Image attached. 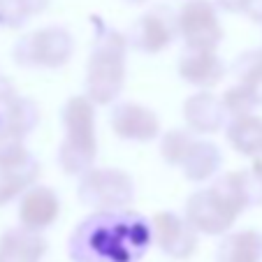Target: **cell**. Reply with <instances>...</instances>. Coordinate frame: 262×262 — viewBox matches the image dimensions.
Here are the masks:
<instances>
[{"label": "cell", "instance_id": "52a82bcc", "mask_svg": "<svg viewBox=\"0 0 262 262\" xmlns=\"http://www.w3.org/2000/svg\"><path fill=\"white\" fill-rule=\"evenodd\" d=\"M237 213L223 202L211 188L195 190L186 200V221L207 237H223L237 223Z\"/></svg>", "mask_w": 262, "mask_h": 262}, {"label": "cell", "instance_id": "cb8c5ba5", "mask_svg": "<svg viewBox=\"0 0 262 262\" xmlns=\"http://www.w3.org/2000/svg\"><path fill=\"white\" fill-rule=\"evenodd\" d=\"M28 151H26L24 137L10 130H0V167H7V165H16L21 160L28 158Z\"/></svg>", "mask_w": 262, "mask_h": 262}, {"label": "cell", "instance_id": "ba28073f", "mask_svg": "<svg viewBox=\"0 0 262 262\" xmlns=\"http://www.w3.org/2000/svg\"><path fill=\"white\" fill-rule=\"evenodd\" d=\"M154 228V244L172 260H188L198 251L200 232L174 211H158L151 218Z\"/></svg>", "mask_w": 262, "mask_h": 262}, {"label": "cell", "instance_id": "484cf974", "mask_svg": "<svg viewBox=\"0 0 262 262\" xmlns=\"http://www.w3.org/2000/svg\"><path fill=\"white\" fill-rule=\"evenodd\" d=\"M30 16L33 14L24 0H0V26L3 28H21Z\"/></svg>", "mask_w": 262, "mask_h": 262}, {"label": "cell", "instance_id": "5b68a950", "mask_svg": "<svg viewBox=\"0 0 262 262\" xmlns=\"http://www.w3.org/2000/svg\"><path fill=\"white\" fill-rule=\"evenodd\" d=\"M79 202L98 209H128L135 200V181L128 172L116 167H91L79 177Z\"/></svg>", "mask_w": 262, "mask_h": 262}, {"label": "cell", "instance_id": "7402d4cb", "mask_svg": "<svg viewBox=\"0 0 262 262\" xmlns=\"http://www.w3.org/2000/svg\"><path fill=\"white\" fill-rule=\"evenodd\" d=\"M232 77L237 84L255 89L262 81V49H248L239 54L232 63Z\"/></svg>", "mask_w": 262, "mask_h": 262}, {"label": "cell", "instance_id": "1f68e13d", "mask_svg": "<svg viewBox=\"0 0 262 262\" xmlns=\"http://www.w3.org/2000/svg\"><path fill=\"white\" fill-rule=\"evenodd\" d=\"M0 262H3V260H0Z\"/></svg>", "mask_w": 262, "mask_h": 262}, {"label": "cell", "instance_id": "83f0119b", "mask_svg": "<svg viewBox=\"0 0 262 262\" xmlns=\"http://www.w3.org/2000/svg\"><path fill=\"white\" fill-rule=\"evenodd\" d=\"M24 3H26V7L30 10V14L35 16V14H42V12L49 7L51 0H24Z\"/></svg>", "mask_w": 262, "mask_h": 262}, {"label": "cell", "instance_id": "8fae6325", "mask_svg": "<svg viewBox=\"0 0 262 262\" xmlns=\"http://www.w3.org/2000/svg\"><path fill=\"white\" fill-rule=\"evenodd\" d=\"M179 77L186 84L209 91L218 86L225 77V65L218 58L216 49H202V47H186L179 56Z\"/></svg>", "mask_w": 262, "mask_h": 262}, {"label": "cell", "instance_id": "9c48e42d", "mask_svg": "<svg viewBox=\"0 0 262 262\" xmlns=\"http://www.w3.org/2000/svg\"><path fill=\"white\" fill-rule=\"evenodd\" d=\"M177 35V16H169L165 7H154L144 12L125 33L128 45L142 54H160L172 45Z\"/></svg>", "mask_w": 262, "mask_h": 262}, {"label": "cell", "instance_id": "3957f363", "mask_svg": "<svg viewBox=\"0 0 262 262\" xmlns=\"http://www.w3.org/2000/svg\"><path fill=\"white\" fill-rule=\"evenodd\" d=\"M65 137L58 146V165L68 177H81L95 165V102L89 95H72L63 107Z\"/></svg>", "mask_w": 262, "mask_h": 262}, {"label": "cell", "instance_id": "ffe728a7", "mask_svg": "<svg viewBox=\"0 0 262 262\" xmlns=\"http://www.w3.org/2000/svg\"><path fill=\"white\" fill-rule=\"evenodd\" d=\"M37 123H40V107H37L33 100L14 95L10 102V114H7V128L5 130L26 137L28 133H33Z\"/></svg>", "mask_w": 262, "mask_h": 262}, {"label": "cell", "instance_id": "6da1fadb", "mask_svg": "<svg viewBox=\"0 0 262 262\" xmlns=\"http://www.w3.org/2000/svg\"><path fill=\"white\" fill-rule=\"evenodd\" d=\"M154 244V228L133 209H98L72 230V262H139Z\"/></svg>", "mask_w": 262, "mask_h": 262}, {"label": "cell", "instance_id": "f546056e", "mask_svg": "<svg viewBox=\"0 0 262 262\" xmlns=\"http://www.w3.org/2000/svg\"><path fill=\"white\" fill-rule=\"evenodd\" d=\"M253 91H255V98H257V102L262 104V81H260V84H257V86H255V89H253Z\"/></svg>", "mask_w": 262, "mask_h": 262}, {"label": "cell", "instance_id": "ac0fdd59", "mask_svg": "<svg viewBox=\"0 0 262 262\" xmlns=\"http://www.w3.org/2000/svg\"><path fill=\"white\" fill-rule=\"evenodd\" d=\"M228 142L242 156L262 154V119L255 114L237 116L228 123Z\"/></svg>", "mask_w": 262, "mask_h": 262}, {"label": "cell", "instance_id": "30bf717a", "mask_svg": "<svg viewBox=\"0 0 262 262\" xmlns=\"http://www.w3.org/2000/svg\"><path fill=\"white\" fill-rule=\"evenodd\" d=\"M109 128L125 142H154L160 137V119L139 102H116L109 112Z\"/></svg>", "mask_w": 262, "mask_h": 262}, {"label": "cell", "instance_id": "d6986e66", "mask_svg": "<svg viewBox=\"0 0 262 262\" xmlns=\"http://www.w3.org/2000/svg\"><path fill=\"white\" fill-rule=\"evenodd\" d=\"M195 133L186 128H174L160 137V158L172 167H181L186 156L190 154V148L195 144Z\"/></svg>", "mask_w": 262, "mask_h": 262}, {"label": "cell", "instance_id": "d4e9b609", "mask_svg": "<svg viewBox=\"0 0 262 262\" xmlns=\"http://www.w3.org/2000/svg\"><path fill=\"white\" fill-rule=\"evenodd\" d=\"M242 181L248 207H262V158H255L251 167L242 169Z\"/></svg>", "mask_w": 262, "mask_h": 262}, {"label": "cell", "instance_id": "4dcf8cb0", "mask_svg": "<svg viewBox=\"0 0 262 262\" xmlns=\"http://www.w3.org/2000/svg\"><path fill=\"white\" fill-rule=\"evenodd\" d=\"M123 3H128V5H144L146 0H123Z\"/></svg>", "mask_w": 262, "mask_h": 262}, {"label": "cell", "instance_id": "5bb4252c", "mask_svg": "<svg viewBox=\"0 0 262 262\" xmlns=\"http://www.w3.org/2000/svg\"><path fill=\"white\" fill-rule=\"evenodd\" d=\"M49 251L42 232L28 230L24 225L7 230L0 237V260L3 262H42Z\"/></svg>", "mask_w": 262, "mask_h": 262}, {"label": "cell", "instance_id": "f1b7e54d", "mask_svg": "<svg viewBox=\"0 0 262 262\" xmlns=\"http://www.w3.org/2000/svg\"><path fill=\"white\" fill-rule=\"evenodd\" d=\"M246 14L251 16V19L255 21V24H262V0H253L251 5H248Z\"/></svg>", "mask_w": 262, "mask_h": 262}, {"label": "cell", "instance_id": "9a60e30c", "mask_svg": "<svg viewBox=\"0 0 262 262\" xmlns=\"http://www.w3.org/2000/svg\"><path fill=\"white\" fill-rule=\"evenodd\" d=\"M216 262H262V234L257 230L223 234L216 246Z\"/></svg>", "mask_w": 262, "mask_h": 262}, {"label": "cell", "instance_id": "8992f818", "mask_svg": "<svg viewBox=\"0 0 262 262\" xmlns=\"http://www.w3.org/2000/svg\"><path fill=\"white\" fill-rule=\"evenodd\" d=\"M177 33L186 47L218 49L223 42V26L218 21V5L211 0H186L177 12Z\"/></svg>", "mask_w": 262, "mask_h": 262}, {"label": "cell", "instance_id": "4fadbf2b", "mask_svg": "<svg viewBox=\"0 0 262 262\" xmlns=\"http://www.w3.org/2000/svg\"><path fill=\"white\" fill-rule=\"evenodd\" d=\"M181 114L183 121H186V128L193 130L195 135L218 133L225 125V119H228L223 100L209 93V91H200V93H193L190 98H186Z\"/></svg>", "mask_w": 262, "mask_h": 262}, {"label": "cell", "instance_id": "e0dca14e", "mask_svg": "<svg viewBox=\"0 0 262 262\" xmlns=\"http://www.w3.org/2000/svg\"><path fill=\"white\" fill-rule=\"evenodd\" d=\"M37 177H40V163L33 156L16 165L0 167V207L24 195L30 186H35Z\"/></svg>", "mask_w": 262, "mask_h": 262}, {"label": "cell", "instance_id": "4316f807", "mask_svg": "<svg viewBox=\"0 0 262 262\" xmlns=\"http://www.w3.org/2000/svg\"><path fill=\"white\" fill-rule=\"evenodd\" d=\"M251 3L253 0H216V5L221 7V10L230 12V14H246Z\"/></svg>", "mask_w": 262, "mask_h": 262}, {"label": "cell", "instance_id": "7a4b0ae2", "mask_svg": "<svg viewBox=\"0 0 262 262\" xmlns=\"http://www.w3.org/2000/svg\"><path fill=\"white\" fill-rule=\"evenodd\" d=\"M93 45H91L89 63H86V95L100 107L114 104L125 86L128 74V37L121 30L109 28L95 19Z\"/></svg>", "mask_w": 262, "mask_h": 262}, {"label": "cell", "instance_id": "603a6c76", "mask_svg": "<svg viewBox=\"0 0 262 262\" xmlns=\"http://www.w3.org/2000/svg\"><path fill=\"white\" fill-rule=\"evenodd\" d=\"M223 104H225V112H228L230 119H237V116H246V114H253L257 102L255 98V91L248 89L244 84H234L230 86L225 93H223Z\"/></svg>", "mask_w": 262, "mask_h": 262}, {"label": "cell", "instance_id": "2e32d148", "mask_svg": "<svg viewBox=\"0 0 262 262\" xmlns=\"http://www.w3.org/2000/svg\"><path fill=\"white\" fill-rule=\"evenodd\" d=\"M221 163H223V156L218 144L209 142V139H195L190 154L181 163V172L188 181L202 183L221 169Z\"/></svg>", "mask_w": 262, "mask_h": 262}, {"label": "cell", "instance_id": "44dd1931", "mask_svg": "<svg viewBox=\"0 0 262 262\" xmlns=\"http://www.w3.org/2000/svg\"><path fill=\"white\" fill-rule=\"evenodd\" d=\"M211 190L228 204L237 216H242L248 209V200H246V190H244V181H242V172H225L223 177H218L211 183Z\"/></svg>", "mask_w": 262, "mask_h": 262}, {"label": "cell", "instance_id": "7c38bea8", "mask_svg": "<svg viewBox=\"0 0 262 262\" xmlns=\"http://www.w3.org/2000/svg\"><path fill=\"white\" fill-rule=\"evenodd\" d=\"M60 216V198L49 186H30L19 202V223L24 228L45 232Z\"/></svg>", "mask_w": 262, "mask_h": 262}, {"label": "cell", "instance_id": "277c9868", "mask_svg": "<svg viewBox=\"0 0 262 262\" xmlns=\"http://www.w3.org/2000/svg\"><path fill=\"white\" fill-rule=\"evenodd\" d=\"M14 60L24 68H63L74 54L72 33L63 26H45L14 45Z\"/></svg>", "mask_w": 262, "mask_h": 262}]
</instances>
